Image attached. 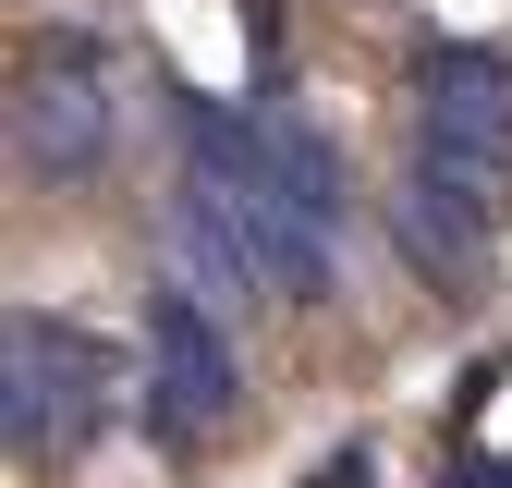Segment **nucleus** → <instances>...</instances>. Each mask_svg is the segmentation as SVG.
<instances>
[{"mask_svg": "<svg viewBox=\"0 0 512 488\" xmlns=\"http://www.w3.org/2000/svg\"><path fill=\"white\" fill-rule=\"evenodd\" d=\"M13 147H25V171H49V183L110 171V147H122V61H110L98 37H49V49L25 61V86H13Z\"/></svg>", "mask_w": 512, "mask_h": 488, "instance_id": "nucleus-2", "label": "nucleus"}, {"mask_svg": "<svg viewBox=\"0 0 512 488\" xmlns=\"http://www.w3.org/2000/svg\"><path fill=\"white\" fill-rule=\"evenodd\" d=\"M488 208H500V183L488 171H452V159H403V244L427 269H464L476 244H488Z\"/></svg>", "mask_w": 512, "mask_h": 488, "instance_id": "nucleus-6", "label": "nucleus"}, {"mask_svg": "<svg viewBox=\"0 0 512 488\" xmlns=\"http://www.w3.org/2000/svg\"><path fill=\"white\" fill-rule=\"evenodd\" d=\"M171 244H183V281H196V293H220V305H269V269L244 257V232L196 196V183H183V208H171Z\"/></svg>", "mask_w": 512, "mask_h": 488, "instance_id": "nucleus-7", "label": "nucleus"}, {"mask_svg": "<svg viewBox=\"0 0 512 488\" xmlns=\"http://www.w3.org/2000/svg\"><path fill=\"white\" fill-rule=\"evenodd\" d=\"M110 403V354L61 318H13L0 330V427H13V452H74Z\"/></svg>", "mask_w": 512, "mask_h": 488, "instance_id": "nucleus-3", "label": "nucleus"}, {"mask_svg": "<svg viewBox=\"0 0 512 488\" xmlns=\"http://www.w3.org/2000/svg\"><path fill=\"white\" fill-rule=\"evenodd\" d=\"M415 159H452V171H512V74L476 49H439L427 61V98H415Z\"/></svg>", "mask_w": 512, "mask_h": 488, "instance_id": "nucleus-5", "label": "nucleus"}, {"mask_svg": "<svg viewBox=\"0 0 512 488\" xmlns=\"http://www.w3.org/2000/svg\"><path fill=\"white\" fill-rule=\"evenodd\" d=\"M196 196L244 232V257L269 269V305H330V220L293 208V183L269 159V122H232V110H196Z\"/></svg>", "mask_w": 512, "mask_h": 488, "instance_id": "nucleus-1", "label": "nucleus"}, {"mask_svg": "<svg viewBox=\"0 0 512 488\" xmlns=\"http://www.w3.org/2000/svg\"><path fill=\"white\" fill-rule=\"evenodd\" d=\"M452 488H512V464H464V476H452Z\"/></svg>", "mask_w": 512, "mask_h": 488, "instance_id": "nucleus-9", "label": "nucleus"}, {"mask_svg": "<svg viewBox=\"0 0 512 488\" xmlns=\"http://www.w3.org/2000/svg\"><path fill=\"white\" fill-rule=\"evenodd\" d=\"M269 159H281V183H293V208L342 232V159H330V147H317V135H305V122H269Z\"/></svg>", "mask_w": 512, "mask_h": 488, "instance_id": "nucleus-8", "label": "nucleus"}, {"mask_svg": "<svg viewBox=\"0 0 512 488\" xmlns=\"http://www.w3.org/2000/svg\"><path fill=\"white\" fill-rule=\"evenodd\" d=\"M147 379H159V427L171 440H196V427H220L232 415V342H220V318L196 305V281L183 293H147Z\"/></svg>", "mask_w": 512, "mask_h": 488, "instance_id": "nucleus-4", "label": "nucleus"}]
</instances>
